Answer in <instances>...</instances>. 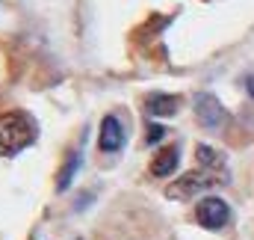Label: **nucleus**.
<instances>
[{
  "mask_svg": "<svg viewBox=\"0 0 254 240\" xmlns=\"http://www.w3.org/2000/svg\"><path fill=\"white\" fill-rule=\"evenodd\" d=\"M222 178H210L207 172H187L184 178H178L175 184L166 187V196L169 199H192L195 193H201V190H207V187H213Z\"/></svg>",
  "mask_w": 254,
  "mask_h": 240,
  "instance_id": "3",
  "label": "nucleus"
},
{
  "mask_svg": "<svg viewBox=\"0 0 254 240\" xmlns=\"http://www.w3.org/2000/svg\"><path fill=\"white\" fill-rule=\"evenodd\" d=\"M178 163H181V151H178V145H169V148H163V151L151 160V175L166 178V175H172V172L178 169Z\"/></svg>",
  "mask_w": 254,
  "mask_h": 240,
  "instance_id": "6",
  "label": "nucleus"
},
{
  "mask_svg": "<svg viewBox=\"0 0 254 240\" xmlns=\"http://www.w3.org/2000/svg\"><path fill=\"white\" fill-rule=\"evenodd\" d=\"M36 142V121L27 113H0V157H12Z\"/></svg>",
  "mask_w": 254,
  "mask_h": 240,
  "instance_id": "1",
  "label": "nucleus"
},
{
  "mask_svg": "<svg viewBox=\"0 0 254 240\" xmlns=\"http://www.w3.org/2000/svg\"><path fill=\"white\" fill-rule=\"evenodd\" d=\"M77 169H80V151H68L63 169H60V175H57V190H60V193H65V190L71 187V181H74V175H77Z\"/></svg>",
  "mask_w": 254,
  "mask_h": 240,
  "instance_id": "8",
  "label": "nucleus"
},
{
  "mask_svg": "<svg viewBox=\"0 0 254 240\" xmlns=\"http://www.w3.org/2000/svg\"><path fill=\"white\" fill-rule=\"evenodd\" d=\"M195 116H198V121H201L204 127H219V124L225 121V107L219 104L216 95L204 92V95L195 98Z\"/></svg>",
  "mask_w": 254,
  "mask_h": 240,
  "instance_id": "5",
  "label": "nucleus"
},
{
  "mask_svg": "<svg viewBox=\"0 0 254 240\" xmlns=\"http://www.w3.org/2000/svg\"><path fill=\"white\" fill-rule=\"evenodd\" d=\"M178 107H181V98H178V95H163V92H157V95L148 98V116H175Z\"/></svg>",
  "mask_w": 254,
  "mask_h": 240,
  "instance_id": "7",
  "label": "nucleus"
},
{
  "mask_svg": "<svg viewBox=\"0 0 254 240\" xmlns=\"http://www.w3.org/2000/svg\"><path fill=\"white\" fill-rule=\"evenodd\" d=\"M163 136H166V127H163V124H148V142H151V145L163 142Z\"/></svg>",
  "mask_w": 254,
  "mask_h": 240,
  "instance_id": "10",
  "label": "nucleus"
},
{
  "mask_svg": "<svg viewBox=\"0 0 254 240\" xmlns=\"http://www.w3.org/2000/svg\"><path fill=\"white\" fill-rule=\"evenodd\" d=\"M195 157H198L207 169H222V166H225V154H219L216 148H210V145H204V142L195 148Z\"/></svg>",
  "mask_w": 254,
  "mask_h": 240,
  "instance_id": "9",
  "label": "nucleus"
},
{
  "mask_svg": "<svg viewBox=\"0 0 254 240\" xmlns=\"http://www.w3.org/2000/svg\"><path fill=\"white\" fill-rule=\"evenodd\" d=\"M195 220H198V226H204V229H210V232H219L222 226H228V220H231V208H228L225 199H219V196H207V199L198 202V208H195Z\"/></svg>",
  "mask_w": 254,
  "mask_h": 240,
  "instance_id": "2",
  "label": "nucleus"
},
{
  "mask_svg": "<svg viewBox=\"0 0 254 240\" xmlns=\"http://www.w3.org/2000/svg\"><path fill=\"white\" fill-rule=\"evenodd\" d=\"M125 145V124L119 121V116H104L101 119V133H98V148L104 154H113Z\"/></svg>",
  "mask_w": 254,
  "mask_h": 240,
  "instance_id": "4",
  "label": "nucleus"
}]
</instances>
